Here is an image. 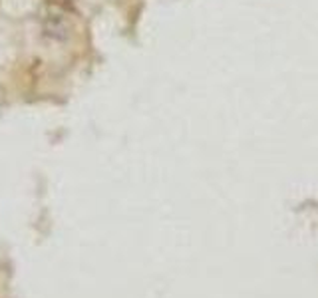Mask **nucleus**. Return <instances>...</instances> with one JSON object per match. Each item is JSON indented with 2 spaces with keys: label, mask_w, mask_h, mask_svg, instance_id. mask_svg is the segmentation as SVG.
I'll use <instances>...</instances> for the list:
<instances>
[{
  "label": "nucleus",
  "mask_w": 318,
  "mask_h": 298,
  "mask_svg": "<svg viewBox=\"0 0 318 298\" xmlns=\"http://www.w3.org/2000/svg\"><path fill=\"white\" fill-rule=\"evenodd\" d=\"M42 34L54 42H68L72 38V24L64 14H48L42 20Z\"/></svg>",
  "instance_id": "1"
}]
</instances>
